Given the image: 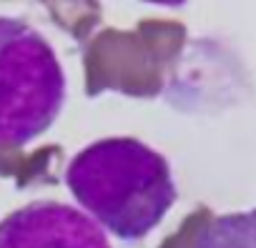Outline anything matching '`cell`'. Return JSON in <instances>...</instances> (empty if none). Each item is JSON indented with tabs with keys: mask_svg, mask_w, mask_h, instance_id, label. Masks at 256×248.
Instances as JSON below:
<instances>
[{
	"mask_svg": "<svg viewBox=\"0 0 256 248\" xmlns=\"http://www.w3.org/2000/svg\"><path fill=\"white\" fill-rule=\"evenodd\" d=\"M78 206L120 241H141L178 201L166 156L131 136L80 148L66 171Z\"/></svg>",
	"mask_w": 256,
	"mask_h": 248,
	"instance_id": "obj_1",
	"label": "cell"
},
{
	"mask_svg": "<svg viewBox=\"0 0 256 248\" xmlns=\"http://www.w3.org/2000/svg\"><path fill=\"white\" fill-rule=\"evenodd\" d=\"M0 248H113L100 226L58 201H33L0 221Z\"/></svg>",
	"mask_w": 256,
	"mask_h": 248,
	"instance_id": "obj_3",
	"label": "cell"
},
{
	"mask_svg": "<svg viewBox=\"0 0 256 248\" xmlns=\"http://www.w3.org/2000/svg\"><path fill=\"white\" fill-rule=\"evenodd\" d=\"M66 103L53 45L23 18L0 15V146L23 148L48 133Z\"/></svg>",
	"mask_w": 256,
	"mask_h": 248,
	"instance_id": "obj_2",
	"label": "cell"
},
{
	"mask_svg": "<svg viewBox=\"0 0 256 248\" xmlns=\"http://www.w3.org/2000/svg\"><path fill=\"white\" fill-rule=\"evenodd\" d=\"M191 248H256V208L211 218Z\"/></svg>",
	"mask_w": 256,
	"mask_h": 248,
	"instance_id": "obj_4",
	"label": "cell"
}]
</instances>
